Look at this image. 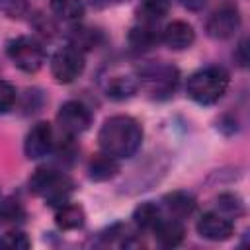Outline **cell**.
I'll return each mask as SVG.
<instances>
[{
	"mask_svg": "<svg viewBox=\"0 0 250 250\" xmlns=\"http://www.w3.org/2000/svg\"><path fill=\"white\" fill-rule=\"evenodd\" d=\"M14 104H16V88L10 82L0 80V113L10 111Z\"/></svg>",
	"mask_w": 250,
	"mask_h": 250,
	"instance_id": "obj_25",
	"label": "cell"
},
{
	"mask_svg": "<svg viewBox=\"0 0 250 250\" xmlns=\"http://www.w3.org/2000/svg\"><path fill=\"white\" fill-rule=\"evenodd\" d=\"M197 232L213 242L219 240H227L232 236L234 232V225L229 217L219 215V213H205L199 221H197Z\"/></svg>",
	"mask_w": 250,
	"mask_h": 250,
	"instance_id": "obj_10",
	"label": "cell"
},
{
	"mask_svg": "<svg viewBox=\"0 0 250 250\" xmlns=\"http://www.w3.org/2000/svg\"><path fill=\"white\" fill-rule=\"evenodd\" d=\"M160 219H162V209L152 201H145L133 211V223L141 229H154L160 223Z\"/></svg>",
	"mask_w": 250,
	"mask_h": 250,
	"instance_id": "obj_18",
	"label": "cell"
},
{
	"mask_svg": "<svg viewBox=\"0 0 250 250\" xmlns=\"http://www.w3.org/2000/svg\"><path fill=\"white\" fill-rule=\"evenodd\" d=\"M70 39V45L78 51H90L94 47H98L102 43V31L100 29H94V27H86V25H80V27H74L68 35Z\"/></svg>",
	"mask_w": 250,
	"mask_h": 250,
	"instance_id": "obj_16",
	"label": "cell"
},
{
	"mask_svg": "<svg viewBox=\"0 0 250 250\" xmlns=\"http://www.w3.org/2000/svg\"><path fill=\"white\" fill-rule=\"evenodd\" d=\"M229 88V72L221 66H207L193 72L188 78L186 92L188 98L199 105L217 104Z\"/></svg>",
	"mask_w": 250,
	"mask_h": 250,
	"instance_id": "obj_2",
	"label": "cell"
},
{
	"mask_svg": "<svg viewBox=\"0 0 250 250\" xmlns=\"http://www.w3.org/2000/svg\"><path fill=\"white\" fill-rule=\"evenodd\" d=\"M184 4H186L188 8H193V10H195V8H199V6L203 4V0H184Z\"/></svg>",
	"mask_w": 250,
	"mask_h": 250,
	"instance_id": "obj_27",
	"label": "cell"
},
{
	"mask_svg": "<svg viewBox=\"0 0 250 250\" xmlns=\"http://www.w3.org/2000/svg\"><path fill=\"white\" fill-rule=\"evenodd\" d=\"M29 188L35 195L43 197L47 205L51 207H61L68 203L72 191H74V182L53 168H37L31 178H29Z\"/></svg>",
	"mask_w": 250,
	"mask_h": 250,
	"instance_id": "obj_3",
	"label": "cell"
},
{
	"mask_svg": "<svg viewBox=\"0 0 250 250\" xmlns=\"http://www.w3.org/2000/svg\"><path fill=\"white\" fill-rule=\"evenodd\" d=\"M53 145H55V135L51 123L39 121L29 129L23 143V150L27 158H43L51 152Z\"/></svg>",
	"mask_w": 250,
	"mask_h": 250,
	"instance_id": "obj_9",
	"label": "cell"
},
{
	"mask_svg": "<svg viewBox=\"0 0 250 250\" xmlns=\"http://www.w3.org/2000/svg\"><path fill=\"white\" fill-rule=\"evenodd\" d=\"M154 230V238L158 240L160 246H166V248H174L178 246L182 240H184V227L180 223V219H160V223L152 229Z\"/></svg>",
	"mask_w": 250,
	"mask_h": 250,
	"instance_id": "obj_12",
	"label": "cell"
},
{
	"mask_svg": "<svg viewBox=\"0 0 250 250\" xmlns=\"http://www.w3.org/2000/svg\"><path fill=\"white\" fill-rule=\"evenodd\" d=\"M98 143L102 152L113 158H131L143 143V127L129 115H113L104 121Z\"/></svg>",
	"mask_w": 250,
	"mask_h": 250,
	"instance_id": "obj_1",
	"label": "cell"
},
{
	"mask_svg": "<svg viewBox=\"0 0 250 250\" xmlns=\"http://www.w3.org/2000/svg\"><path fill=\"white\" fill-rule=\"evenodd\" d=\"M170 8V0H143L139 6V18L143 23H154L166 16Z\"/></svg>",
	"mask_w": 250,
	"mask_h": 250,
	"instance_id": "obj_19",
	"label": "cell"
},
{
	"mask_svg": "<svg viewBox=\"0 0 250 250\" xmlns=\"http://www.w3.org/2000/svg\"><path fill=\"white\" fill-rule=\"evenodd\" d=\"M0 217L4 221H21L25 217V211L23 207L20 205V201H14V199H6L2 205H0Z\"/></svg>",
	"mask_w": 250,
	"mask_h": 250,
	"instance_id": "obj_24",
	"label": "cell"
},
{
	"mask_svg": "<svg viewBox=\"0 0 250 250\" xmlns=\"http://www.w3.org/2000/svg\"><path fill=\"white\" fill-rule=\"evenodd\" d=\"M166 211L174 217V219H184L188 215L193 213L195 209V199L186 193V191H172V193H166L164 199H162Z\"/></svg>",
	"mask_w": 250,
	"mask_h": 250,
	"instance_id": "obj_13",
	"label": "cell"
},
{
	"mask_svg": "<svg viewBox=\"0 0 250 250\" xmlns=\"http://www.w3.org/2000/svg\"><path fill=\"white\" fill-rule=\"evenodd\" d=\"M10 61L23 72H37L45 62V49L35 37H16L8 43Z\"/></svg>",
	"mask_w": 250,
	"mask_h": 250,
	"instance_id": "obj_5",
	"label": "cell"
},
{
	"mask_svg": "<svg viewBox=\"0 0 250 250\" xmlns=\"http://www.w3.org/2000/svg\"><path fill=\"white\" fill-rule=\"evenodd\" d=\"M92 2H96V4L104 6V4H109V2H113V0H92Z\"/></svg>",
	"mask_w": 250,
	"mask_h": 250,
	"instance_id": "obj_29",
	"label": "cell"
},
{
	"mask_svg": "<svg viewBox=\"0 0 250 250\" xmlns=\"http://www.w3.org/2000/svg\"><path fill=\"white\" fill-rule=\"evenodd\" d=\"M31 246V240L27 238L25 232L21 230H12V232H6L2 238H0V248H8V250H25Z\"/></svg>",
	"mask_w": 250,
	"mask_h": 250,
	"instance_id": "obj_23",
	"label": "cell"
},
{
	"mask_svg": "<svg viewBox=\"0 0 250 250\" xmlns=\"http://www.w3.org/2000/svg\"><path fill=\"white\" fill-rule=\"evenodd\" d=\"M57 123L66 137H76L84 133L92 123V113L82 102H66L57 113Z\"/></svg>",
	"mask_w": 250,
	"mask_h": 250,
	"instance_id": "obj_7",
	"label": "cell"
},
{
	"mask_svg": "<svg viewBox=\"0 0 250 250\" xmlns=\"http://www.w3.org/2000/svg\"><path fill=\"white\" fill-rule=\"evenodd\" d=\"M84 53L74 49L72 45L59 49L53 57H51V74L57 82L61 84H68L72 80H76L82 70H84Z\"/></svg>",
	"mask_w": 250,
	"mask_h": 250,
	"instance_id": "obj_6",
	"label": "cell"
},
{
	"mask_svg": "<svg viewBox=\"0 0 250 250\" xmlns=\"http://www.w3.org/2000/svg\"><path fill=\"white\" fill-rule=\"evenodd\" d=\"M51 10L66 21H76L84 14V4L82 0H51Z\"/></svg>",
	"mask_w": 250,
	"mask_h": 250,
	"instance_id": "obj_20",
	"label": "cell"
},
{
	"mask_svg": "<svg viewBox=\"0 0 250 250\" xmlns=\"http://www.w3.org/2000/svg\"><path fill=\"white\" fill-rule=\"evenodd\" d=\"M238 27H240V14L234 6H223L215 10L205 23V31L213 39H229L236 33Z\"/></svg>",
	"mask_w": 250,
	"mask_h": 250,
	"instance_id": "obj_8",
	"label": "cell"
},
{
	"mask_svg": "<svg viewBox=\"0 0 250 250\" xmlns=\"http://www.w3.org/2000/svg\"><path fill=\"white\" fill-rule=\"evenodd\" d=\"M217 205L225 213V217H238V215L244 213V203L234 193H223V195H219L217 197Z\"/></svg>",
	"mask_w": 250,
	"mask_h": 250,
	"instance_id": "obj_22",
	"label": "cell"
},
{
	"mask_svg": "<svg viewBox=\"0 0 250 250\" xmlns=\"http://www.w3.org/2000/svg\"><path fill=\"white\" fill-rule=\"evenodd\" d=\"M139 88V82L131 76H111L105 82V94L111 100H127Z\"/></svg>",
	"mask_w": 250,
	"mask_h": 250,
	"instance_id": "obj_17",
	"label": "cell"
},
{
	"mask_svg": "<svg viewBox=\"0 0 250 250\" xmlns=\"http://www.w3.org/2000/svg\"><path fill=\"white\" fill-rule=\"evenodd\" d=\"M139 76H141V84L146 88V92L152 98H158V100H164V98L172 96L176 86H178V80H180L178 68L168 64V62L145 64L139 70Z\"/></svg>",
	"mask_w": 250,
	"mask_h": 250,
	"instance_id": "obj_4",
	"label": "cell"
},
{
	"mask_svg": "<svg viewBox=\"0 0 250 250\" xmlns=\"http://www.w3.org/2000/svg\"><path fill=\"white\" fill-rule=\"evenodd\" d=\"M162 39L170 49H188L193 41H195V31L188 21L176 20L172 23H168L162 31Z\"/></svg>",
	"mask_w": 250,
	"mask_h": 250,
	"instance_id": "obj_11",
	"label": "cell"
},
{
	"mask_svg": "<svg viewBox=\"0 0 250 250\" xmlns=\"http://www.w3.org/2000/svg\"><path fill=\"white\" fill-rule=\"evenodd\" d=\"M86 221V215H84V209L80 205H70V203H64L61 207H57V213H55V223L59 229L62 230H74V229H80Z\"/></svg>",
	"mask_w": 250,
	"mask_h": 250,
	"instance_id": "obj_15",
	"label": "cell"
},
{
	"mask_svg": "<svg viewBox=\"0 0 250 250\" xmlns=\"http://www.w3.org/2000/svg\"><path fill=\"white\" fill-rule=\"evenodd\" d=\"M88 172H90V178L96 180V182H104V180H109L113 178L117 172H119V164H117V158L102 152V154H96L90 164H88Z\"/></svg>",
	"mask_w": 250,
	"mask_h": 250,
	"instance_id": "obj_14",
	"label": "cell"
},
{
	"mask_svg": "<svg viewBox=\"0 0 250 250\" xmlns=\"http://www.w3.org/2000/svg\"><path fill=\"white\" fill-rule=\"evenodd\" d=\"M244 51H246V41H242V43H240V53H244ZM240 64H242V66L246 64V59H244V57L240 59Z\"/></svg>",
	"mask_w": 250,
	"mask_h": 250,
	"instance_id": "obj_28",
	"label": "cell"
},
{
	"mask_svg": "<svg viewBox=\"0 0 250 250\" xmlns=\"http://www.w3.org/2000/svg\"><path fill=\"white\" fill-rule=\"evenodd\" d=\"M129 41H131V45H133L135 49H148V47H152V45L158 41V37H156V33L148 27V23H145V25H141V27H133V29H131Z\"/></svg>",
	"mask_w": 250,
	"mask_h": 250,
	"instance_id": "obj_21",
	"label": "cell"
},
{
	"mask_svg": "<svg viewBox=\"0 0 250 250\" xmlns=\"http://www.w3.org/2000/svg\"><path fill=\"white\" fill-rule=\"evenodd\" d=\"M0 10L8 18H20L25 14L27 4H25V0H0Z\"/></svg>",
	"mask_w": 250,
	"mask_h": 250,
	"instance_id": "obj_26",
	"label": "cell"
}]
</instances>
